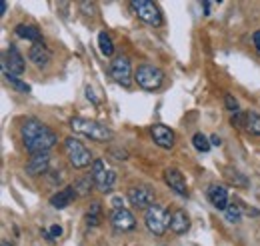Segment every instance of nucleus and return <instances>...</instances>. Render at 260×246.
Masks as SVG:
<instances>
[{
  "label": "nucleus",
  "instance_id": "nucleus-1",
  "mask_svg": "<svg viewBox=\"0 0 260 246\" xmlns=\"http://www.w3.org/2000/svg\"><path fill=\"white\" fill-rule=\"evenodd\" d=\"M20 136H22V144L28 152L32 154H48L50 148L56 146L58 136L52 128H48L46 124H42L36 118H28L20 126Z\"/></svg>",
  "mask_w": 260,
  "mask_h": 246
},
{
  "label": "nucleus",
  "instance_id": "nucleus-9",
  "mask_svg": "<svg viewBox=\"0 0 260 246\" xmlns=\"http://www.w3.org/2000/svg\"><path fill=\"white\" fill-rule=\"evenodd\" d=\"M110 76L118 84L128 88L130 82H132V68H130V60L126 56H118V58L112 60V64H110Z\"/></svg>",
  "mask_w": 260,
  "mask_h": 246
},
{
  "label": "nucleus",
  "instance_id": "nucleus-34",
  "mask_svg": "<svg viewBox=\"0 0 260 246\" xmlns=\"http://www.w3.org/2000/svg\"><path fill=\"white\" fill-rule=\"evenodd\" d=\"M86 96H88V100H92V102H94V104H98L96 96H94V94H92V90H90V86H88V88H86Z\"/></svg>",
  "mask_w": 260,
  "mask_h": 246
},
{
  "label": "nucleus",
  "instance_id": "nucleus-7",
  "mask_svg": "<svg viewBox=\"0 0 260 246\" xmlns=\"http://www.w3.org/2000/svg\"><path fill=\"white\" fill-rule=\"evenodd\" d=\"M130 8L134 10V14L144 20L146 24L150 26H160L162 24V14H160V8L154 4V2H148V0H134L130 2Z\"/></svg>",
  "mask_w": 260,
  "mask_h": 246
},
{
  "label": "nucleus",
  "instance_id": "nucleus-13",
  "mask_svg": "<svg viewBox=\"0 0 260 246\" xmlns=\"http://www.w3.org/2000/svg\"><path fill=\"white\" fill-rule=\"evenodd\" d=\"M110 222H112V226L116 228V230H122V232H126V230H132L134 226H136V220H134V216L130 212L128 208H112V214H110Z\"/></svg>",
  "mask_w": 260,
  "mask_h": 246
},
{
  "label": "nucleus",
  "instance_id": "nucleus-20",
  "mask_svg": "<svg viewBox=\"0 0 260 246\" xmlns=\"http://www.w3.org/2000/svg\"><path fill=\"white\" fill-rule=\"evenodd\" d=\"M98 50H100V54L106 56V58L114 54V42H112L110 34L106 30H102L98 34Z\"/></svg>",
  "mask_w": 260,
  "mask_h": 246
},
{
  "label": "nucleus",
  "instance_id": "nucleus-17",
  "mask_svg": "<svg viewBox=\"0 0 260 246\" xmlns=\"http://www.w3.org/2000/svg\"><path fill=\"white\" fill-rule=\"evenodd\" d=\"M48 166H50V156L48 154H34L26 164V174H30V176L44 174L48 170Z\"/></svg>",
  "mask_w": 260,
  "mask_h": 246
},
{
  "label": "nucleus",
  "instance_id": "nucleus-29",
  "mask_svg": "<svg viewBox=\"0 0 260 246\" xmlns=\"http://www.w3.org/2000/svg\"><path fill=\"white\" fill-rule=\"evenodd\" d=\"M224 104H226V108L232 114L238 112V102H236V98H234L232 94H226V96H224Z\"/></svg>",
  "mask_w": 260,
  "mask_h": 246
},
{
  "label": "nucleus",
  "instance_id": "nucleus-30",
  "mask_svg": "<svg viewBox=\"0 0 260 246\" xmlns=\"http://www.w3.org/2000/svg\"><path fill=\"white\" fill-rule=\"evenodd\" d=\"M230 122H232V126H236V128L244 126V118H242V112H240V110H238V112H234V114H232V118H230Z\"/></svg>",
  "mask_w": 260,
  "mask_h": 246
},
{
  "label": "nucleus",
  "instance_id": "nucleus-31",
  "mask_svg": "<svg viewBox=\"0 0 260 246\" xmlns=\"http://www.w3.org/2000/svg\"><path fill=\"white\" fill-rule=\"evenodd\" d=\"M252 42H254V48H256V52L260 54V30H256L252 34Z\"/></svg>",
  "mask_w": 260,
  "mask_h": 246
},
{
  "label": "nucleus",
  "instance_id": "nucleus-2",
  "mask_svg": "<svg viewBox=\"0 0 260 246\" xmlns=\"http://www.w3.org/2000/svg\"><path fill=\"white\" fill-rule=\"evenodd\" d=\"M70 128L82 136H88L90 140H96V142H106L112 138V130L108 126L96 122V120H90V118H82V116H74L70 120Z\"/></svg>",
  "mask_w": 260,
  "mask_h": 246
},
{
  "label": "nucleus",
  "instance_id": "nucleus-28",
  "mask_svg": "<svg viewBox=\"0 0 260 246\" xmlns=\"http://www.w3.org/2000/svg\"><path fill=\"white\" fill-rule=\"evenodd\" d=\"M228 180H230L232 184H238V186H246V184H248V180H246V178H244L240 172H230V174H228Z\"/></svg>",
  "mask_w": 260,
  "mask_h": 246
},
{
  "label": "nucleus",
  "instance_id": "nucleus-36",
  "mask_svg": "<svg viewBox=\"0 0 260 246\" xmlns=\"http://www.w3.org/2000/svg\"><path fill=\"white\" fill-rule=\"evenodd\" d=\"M2 246H10V244H8V242H6V240H4V242H2Z\"/></svg>",
  "mask_w": 260,
  "mask_h": 246
},
{
  "label": "nucleus",
  "instance_id": "nucleus-26",
  "mask_svg": "<svg viewBox=\"0 0 260 246\" xmlns=\"http://www.w3.org/2000/svg\"><path fill=\"white\" fill-rule=\"evenodd\" d=\"M42 234L46 236V240H48V242H54L56 238H60V236H62V226L52 224L48 230H42Z\"/></svg>",
  "mask_w": 260,
  "mask_h": 246
},
{
  "label": "nucleus",
  "instance_id": "nucleus-8",
  "mask_svg": "<svg viewBox=\"0 0 260 246\" xmlns=\"http://www.w3.org/2000/svg\"><path fill=\"white\" fill-rule=\"evenodd\" d=\"M2 70H4V76H16V74H22L24 72V58H22V54L18 52V48L14 44H10L4 50Z\"/></svg>",
  "mask_w": 260,
  "mask_h": 246
},
{
  "label": "nucleus",
  "instance_id": "nucleus-3",
  "mask_svg": "<svg viewBox=\"0 0 260 246\" xmlns=\"http://www.w3.org/2000/svg\"><path fill=\"white\" fill-rule=\"evenodd\" d=\"M144 224L154 236H162L166 228L170 226V214L162 204H152L144 210Z\"/></svg>",
  "mask_w": 260,
  "mask_h": 246
},
{
  "label": "nucleus",
  "instance_id": "nucleus-16",
  "mask_svg": "<svg viewBox=\"0 0 260 246\" xmlns=\"http://www.w3.org/2000/svg\"><path fill=\"white\" fill-rule=\"evenodd\" d=\"M208 200L212 202L214 208L218 210H226L228 208V192L224 186H218V184H210L208 186Z\"/></svg>",
  "mask_w": 260,
  "mask_h": 246
},
{
  "label": "nucleus",
  "instance_id": "nucleus-25",
  "mask_svg": "<svg viewBox=\"0 0 260 246\" xmlns=\"http://www.w3.org/2000/svg\"><path fill=\"white\" fill-rule=\"evenodd\" d=\"M98 222H100V204L94 202V204L90 206L88 214H86V224H88V226H96Z\"/></svg>",
  "mask_w": 260,
  "mask_h": 246
},
{
  "label": "nucleus",
  "instance_id": "nucleus-18",
  "mask_svg": "<svg viewBox=\"0 0 260 246\" xmlns=\"http://www.w3.org/2000/svg\"><path fill=\"white\" fill-rule=\"evenodd\" d=\"M188 226H190V218L182 208H178L170 214V230L174 234H184L188 230Z\"/></svg>",
  "mask_w": 260,
  "mask_h": 246
},
{
  "label": "nucleus",
  "instance_id": "nucleus-5",
  "mask_svg": "<svg viewBox=\"0 0 260 246\" xmlns=\"http://www.w3.org/2000/svg\"><path fill=\"white\" fill-rule=\"evenodd\" d=\"M64 152H66V156H68V162H70L74 168H86V166H90V162H94L90 150H88L80 140H76V138H72V136L64 140Z\"/></svg>",
  "mask_w": 260,
  "mask_h": 246
},
{
  "label": "nucleus",
  "instance_id": "nucleus-4",
  "mask_svg": "<svg viewBox=\"0 0 260 246\" xmlns=\"http://www.w3.org/2000/svg\"><path fill=\"white\" fill-rule=\"evenodd\" d=\"M134 80L144 90H158L164 82V72L154 64H142V66H138Z\"/></svg>",
  "mask_w": 260,
  "mask_h": 246
},
{
  "label": "nucleus",
  "instance_id": "nucleus-6",
  "mask_svg": "<svg viewBox=\"0 0 260 246\" xmlns=\"http://www.w3.org/2000/svg\"><path fill=\"white\" fill-rule=\"evenodd\" d=\"M92 180H94V186H96L100 192H110L112 186L116 182V172L102 160V158H96L92 162Z\"/></svg>",
  "mask_w": 260,
  "mask_h": 246
},
{
  "label": "nucleus",
  "instance_id": "nucleus-24",
  "mask_svg": "<svg viewBox=\"0 0 260 246\" xmlns=\"http://www.w3.org/2000/svg\"><path fill=\"white\" fill-rule=\"evenodd\" d=\"M6 80H8V84H10L14 90H18V93H22V94H30V86H28L26 82H22L20 78H16V76H6Z\"/></svg>",
  "mask_w": 260,
  "mask_h": 246
},
{
  "label": "nucleus",
  "instance_id": "nucleus-15",
  "mask_svg": "<svg viewBox=\"0 0 260 246\" xmlns=\"http://www.w3.org/2000/svg\"><path fill=\"white\" fill-rule=\"evenodd\" d=\"M28 58H30V62H32L36 68H46V66L50 64L52 54H50V50L44 46V42H40V44H32V46H30Z\"/></svg>",
  "mask_w": 260,
  "mask_h": 246
},
{
  "label": "nucleus",
  "instance_id": "nucleus-33",
  "mask_svg": "<svg viewBox=\"0 0 260 246\" xmlns=\"http://www.w3.org/2000/svg\"><path fill=\"white\" fill-rule=\"evenodd\" d=\"M210 144H212V146H220V144H222V140L214 134V136H210Z\"/></svg>",
  "mask_w": 260,
  "mask_h": 246
},
{
  "label": "nucleus",
  "instance_id": "nucleus-14",
  "mask_svg": "<svg viewBox=\"0 0 260 246\" xmlns=\"http://www.w3.org/2000/svg\"><path fill=\"white\" fill-rule=\"evenodd\" d=\"M76 188L74 186H66L62 190H58L56 194H52L50 196V206L52 208H56V210H62L66 206H70L72 204V200L76 198Z\"/></svg>",
  "mask_w": 260,
  "mask_h": 246
},
{
  "label": "nucleus",
  "instance_id": "nucleus-23",
  "mask_svg": "<svg viewBox=\"0 0 260 246\" xmlns=\"http://www.w3.org/2000/svg\"><path fill=\"white\" fill-rule=\"evenodd\" d=\"M224 216H226L228 222H232V224H236V222H240L242 220V210H240V206L238 204H228V208L224 210Z\"/></svg>",
  "mask_w": 260,
  "mask_h": 246
},
{
  "label": "nucleus",
  "instance_id": "nucleus-35",
  "mask_svg": "<svg viewBox=\"0 0 260 246\" xmlns=\"http://www.w3.org/2000/svg\"><path fill=\"white\" fill-rule=\"evenodd\" d=\"M6 10H8V4H6V2H0V16H4Z\"/></svg>",
  "mask_w": 260,
  "mask_h": 246
},
{
  "label": "nucleus",
  "instance_id": "nucleus-11",
  "mask_svg": "<svg viewBox=\"0 0 260 246\" xmlns=\"http://www.w3.org/2000/svg\"><path fill=\"white\" fill-rule=\"evenodd\" d=\"M164 182L178 196H188V186H186V180L178 168H166L164 170Z\"/></svg>",
  "mask_w": 260,
  "mask_h": 246
},
{
  "label": "nucleus",
  "instance_id": "nucleus-32",
  "mask_svg": "<svg viewBox=\"0 0 260 246\" xmlns=\"http://www.w3.org/2000/svg\"><path fill=\"white\" fill-rule=\"evenodd\" d=\"M202 8H204V12H206V16H210V10L214 8V2H202Z\"/></svg>",
  "mask_w": 260,
  "mask_h": 246
},
{
  "label": "nucleus",
  "instance_id": "nucleus-27",
  "mask_svg": "<svg viewBox=\"0 0 260 246\" xmlns=\"http://www.w3.org/2000/svg\"><path fill=\"white\" fill-rule=\"evenodd\" d=\"M92 184H94V180H92V176H88V178H84V180L74 182V188H76L80 194H88L90 188H92Z\"/></svg>",
  "mask_w": 260,
  "mask_h": 246
},
{
  "label": "nucleus",
  "instance_id": "nucleus-19",
  "mask_svg": "<svg viewBox=\"0 0 260 246\" xmlns=\"http://www.w3.org/2000/svg\"><path fill=\"white\" fill-rule=\"evenodd\" d=\"M14 34L24 38V40H30L32 44H40L42 42V32L38 30V26H34V24H18L14 28Z\"/></svg>",
  "mask_w": 260,
  "mask_h": 246
},
{
  "label": "nucleus",
  "instance_id": "nucleus-21",
  "mask_svg": "<svg viewBox=\"0 0 260 246\" xmlns=\"http://www.w3.org/2000/svg\"><path fill=\"white\" fill-rule=\"evenodd\" d=\"M244 128L250 132V134H256L260 136V114L258 112H246L244 114Z\"/></svg>",
  "mask_w": 260,
  "mask_h": 246
},
{
  "label": "nucleus",
  "instance_id": "nucleus-10",
  "mask_svg": "<svg viewBox=\"0 0 260 246\" xmlns=\"http://www.w3.org/2000/svg\"><path fill=\"white\" fill-rule=\"evenodd\" d=\"M128 200L138 208H150L154 204V190L148 186H132L128 190Z\"/></svg>",
  "mask_w": 260,
  "mask_h": 246
},
{
  "label": "nucleus",
  "instance_id": "nucleus-12",
  "mask_svg": "<svg viewBox=\"0 0 260 246\" xmlns=\"http://www.w3.org/2000/svg\"><path fill=\"white\" fill-rule=\"evenodd\" d=\"M150 134H152L154 144L164 148V150H170V148L174 146L176 136H174V132H172L168 126H164V124H154V126L150 128Z\"/></svg>",
  "mask_w": 260,
  "mask_h": 246
},
{
  "label": "nucleus",
  "instance_id": "nucleus-22",
  "mask_svg": "<svg viewBox=\"0 0 260 246\" xmlns=\"http://www.w3.org/2000/svg\"><path fill=\"white\" fill-rule=\"evenodd\" d=\"M192 146L198 152H208L212 144H210V138H206L202 132H196L194 136H192Z\"/></svg>",
  "mask_w": 260,
  "mask_h": 246
}]
</instances>
